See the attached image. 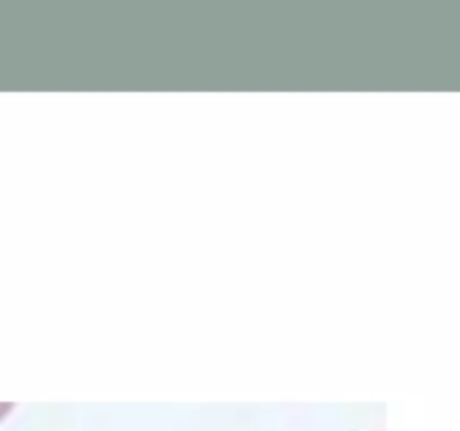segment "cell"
Returning a JSON list of instances; mask_svg holds the SVG:
<instances>
[{"label":"cell","instance_id":"1","mask_svg":"<svg viewBox=\"0 0 460 431\" xmlns=\"http://www.w3.org/2000/svg\"><path fill=\"white\" fill-rule=\"evenodd\" d=\"M9 409H12V404H0V418H3Z\"/></svg>","mask_w":460,"mask_h":431}]
</instances>
